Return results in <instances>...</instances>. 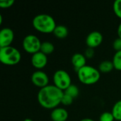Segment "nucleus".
<instances>
[{
	"mask_svg": "<svg viewBox=\"0 0 121 121\" xmlns=\"http://www.w3.org/2000/svg\"><path fill=\"white\" fill-rule=\"evenodd\" d=\"M31 82L35 86L43 89L49 85V77L45 72L37 70L32 74Z\"/></svg>",
	"mask_w": 121,
	"mask_h": 121,
	"instance_id": "nucleus-7",
	"label": "nucleus"
},
{
	"mask_svg": "<svg viewBox=\"0 0 121 121\" xmlns=\"http://www.w3.org/2000/svg\"><path fill=\"white\" fill-rule=\"evenodd\" d=\"M53 82L56 87L65 91L72 84V79L67 72L63 69H59L53 74Z\"/></svg>",
	"mask_w": 121,
	"mask_h": 121,
	"instance_id": "nucleus-5",
	"label": "nucleus"
},
{
	"mask_svg": "<svg viewBox=\"0 0 121 121\" xmlns=\"http://www.w3.org/2000/svg\"><path fill=\"white\" fill-rule=\"evenodd\" d=\"M23 121H33L32 119H30V118H26L25 120Z\"/></svg>",
	"mask_w": 121,
	"mask_h": 121,
	"instance_id": "nucleus-27",
	"label": "nucleus"
},
{
	"mask_svg": "<svg viewBox=\"0 0 121 121\" xmlns=\"http://www.w3.org/2000/svg\"><path fill=\"white\" fill-rule=\"evenodd\" d=\"M113 11L115 14L119 18H121V0H116L113 3Z\"/></svg>",
	"mask_w": 121,
	"mask_h": 121,
	"instance_id": "nucleus-19",
	"label": "nucleus"
},
{
	"mask_svg": "<svg viewBox=\"0 0 121 121\" xmlns=\"http://www.w3.org/2000/svg\"><path fill=\"white\" fill-rule=\"evenodd\" d=\"M71 62L74 67V69L77 72V71L84 67L86 62V58L84 55L82 53H75L72 55L71 59Z\"/></svg>",
	"mask_w": 121,
	"mask_h": 121,
	"instance_id": "nucleus-12",
	"label": "nucleus"
},
{
	"mask_svg": "<svg viewBox=\"0 0 121 121\" xmlns=\"http://www.w3.org/2000/svg\"><path fill=\"white\" fill-rule=\"evenodd\" d=\"M69 33V30L67 27H66L64 25H58L56 26L53 31V34L55 37L62 39L66 38L68 35Z\"/></svg>",
	"mask_w": 121,
	"mask_h": 121,
	"instance_id": "nucleus-13",
	"label": "nucleus"
},
{
	"mask_svg": "<svg viewBox=\"0 0 121 121\" xmlns=\"http://www.w3.org/2000/svg\"><path fill=\"white\" fill-rule=\"evenodd\" d=\"M115 120L118 121H121V100L117 101L112 108L111 111Z\"/></svg>",
	"mask_w": 121,
	"mask_h": 121,
	"instance_id": "nucleus-16",
	"label": "nucleus"
},
{
	"mask_svg": "<svg viewBox=\"0 0 121 121\" xmlns=\"http://www.w3.org/2000/svg\"><path fill=\"white\" fill-rule=\"evenodd\" d=\"M112 62L113 63L114 69L121 71V51L116 52L115 53Z\"/></svg>",
	"mask_w": 121,
	"mask_h": 121,
	"instance_id": "nucleus-18",
	"label": "nucleus"
},
{
	"mask_svg": "<svg viewBox=\"0 0 121 121\" xmlns=\"http://www.w3.org/2000/svg\"><path fill=\"white\" fill-rule=\"evenodd\" d=\"M86 57V58H92L94 55V50L93 48H88L85 52H84V54Z\"/></svg>",
	"mask_w": 121,
	"mask_h": 121,
	"instance_id": "nucleus-24",
	"label": "nucleus"
},
{
	"mask_svg": "<svg viewBox=\"0 0 121 121\" xmlns=\"http://www.w3.org/2000/svg\"><path fill=\"white\" fill-rule=\"evenodd\" d=\"M114 69L113 63L110 60H104L99 65V70L102 73H108Z\"/></svg>",
	"mask_w": 121,
	"mask_h": 121,
	"instance_id": "nucleus-14",
	"label": "nucleus"
},
{
	"mask_svg": "<svg viewBox=\"0 0 121 121\" xmlns=\"http://www.w3.org/2000/svg\"><path fill=\"white\" fill-rule=\"evenodd\" d=\"M80 121H94L93 119H91V118H84V119H82Z\"/></svg>",
	"mask_w": 121,
	"mask_h": 121,
	"instance_id": "nucleus-26",
	"label": "nucleus"
},
{
	"mask_svg": "<svg viewBox=\"0 0 121 121\" xmlns=\"http://www.w3.org/2000/svg\"><path fill=\"white\" fill-rule=\"evenodd\" d=\"M73 101H74V99L72 96L64 93V96L62 97L61 104H62L65 106H69L73 103Z\"/></svg>",
	"mask_w": 121,
	"mask_h": 121,
	"instance_id": "nucleus-21",
	"label": "nucleus"
},
{
	"mask_svg": "<svg viewBox=\"0 0 121 121\" xmlns=\"http://www.w3.org/2000/svg\"><path fill=\"white\" fill-rule=\"evenodd\" d=\"M21 59L20 51L14 47L9 46L0 48V61L5 65H17Z\"/></svg>",
	"mask_w": 121,
	"mask_h": 121,
	"instance_id": "nucleus-4",
	"label": "nucleus"
},
{
	"mask_svg": "<svg viewBox=\"0 0 121 121\" xmlns=\"http://www.w3.org/2000/svg\"><path fill=\"white\" fill-rule=\"evenodd\" d=\"M68 116L69 113L66 109L58 107L53 109L50 114V118L52 121H66Z\"/></svg>",
	"mask_w": 121,
	"mask_h": 121,
	"instance_id": "nucleus-11",
	"label": "nucleus"
},
{
	"mask_svg": "<svg viewBox=\"0 0 121 121\" xmlns=\"http://www.w3.org/2000/svg\"><path fill=\"white\" fill-rule=\"evenodd\" d=\"M65 94H68L70 96H72L74 99L75 98H77L79 94V89L78 88L77 86H76L75 84H72L65 91H64Z\"/></svg>",
	"mask_w": 121,
	"mask_h": 121,
	"instance_id": "nucleus-17",
	"label": "nucleus"
},
{
	"mask_svg": "<svg viewBox=\"0 0 121 121\" xmlns=\"http://www.w3.org/2000/svg\"><path fill=\"white\" fill-rule=\"evenodd\" d=\"M15 3L14 0H1L0 1V7L1 9H8L13 5Z\"/></svg>",
	"mask_w": 121,
	"mask_h": 121,
	"instance_id": "nucleus-22",
	"label": "nucleus"
},
{
	"mask_svg": "<svg viewBox=\"0 0 121 121\" xmlns=\"http://www.w3.org/2000/svg\"><path fill=\"white\" fill-rule=\"evenodd\" d=\"M40 40L35 35L29 34L26 35L23 40V48L24 50L29 54H35L40 51L41 48Z\"/></svg>",
	"mask_w": 121,
	"mask_h": 121,
	"instance_id": "nucleus-6",
	"label": "nucleus"
},
{
	"mask_svg": "<svg viewBox=\"0 0 121 121\" xmlns=\"http://www.w3.org/2000/svg\"><path fill=\"white\" fill-rule=\"evenodd\" d=\"M55 50V46L54 45L49 41H45L43 42L41 44L40 48V52L44 53L45 55H50Z\"/></svg>",
	"mask_w": 121,
	"mask_h": 121,
	"instance_id": "nucleus-15",
	"label": "nucleus"
},
{
	"mask_svg": "<svg viewBox=\"0 0 121 121\" xmlns=\"http://www.w3.org/2000/svg\"><path fill=\"white\" fill-rule=\"evenodd\" d=\"M14 39L13 31L10 28H4L0 31V48L11 46Z\"/></svg>",
	"mask_w": 121,
	"mask_h": 121,
	"instance_id": "nucleus-8",
	"label": "nucleus"
},
{
	"mask_svg": "<svg viewBox=\"0 0 121 121\" xmlns=\"http://www.w3.org/2000/svg\"><path fill=\"white\" fill-rule=\"evenodd\" d=\"M77 77L79 80L84 84L91 85L99 82L101 74L99 69L90 66L85 65L77 71Z\"/></svg>",
	"mask_w": 121,
	"mask_h": 121,
	"instance_id": "nucleus-3",
	"label": "nucleus"
},
{
	"mask_svg": "<svg viewBox=\"0 0 121 121\" xmlns=\"http://www.w3.org/2000/svg\"><path fill=\"white\" fill-rule=\"evenodd\" d=\"M64 91L55 85H48L40 89L38 93V101L39 104L46 109H55L61 104Z\"/></svg>",
	"mask_w": 121,
	"mask_h": 121,
	"instance_id": "nucleus-1",
	"label": "nucleus"
},
{
	"mask_svg": "<svg viewBox=\"0 0 121 121\" xmlns=\"http://www.w3.org/2000/svg\"><path fill=\"white\" fill-rule=\"evenodd\" d=\"M31 64L32 65L38 70L43 69L48 64V57L47 55L43 53L42 52H36L32 55L31 57Z\"/></svg>",
	"mask_w": 121,
	"mask_h": 121,
	"instance_id": "nucleus-10",
	"label": "nucleus"
},
{
	"mask_svg": "<svg viewBox=\"0 0 121 121\" xmlns=\"http://www.w3.org/2000/svg\"><path fill=\"white\" fill-rule=\"evenodd\" d=\"M104 37L101 33L99 31H92L88 34L86 38V44L89 48L99 47L103 42Z\"/></svg>",
	"mask_w": 121,
	"mask_h": 121,
	"instance_id": "nucleus-9",
	"label": "nucleus"
},
{
	"mask_svg": "<svg viewBox=\"0 0 121 121\" xmlns=\"http://www.w3.org/2000/svg\"><path fill=\"white\" fill-rule=\"evenodd\" d=\"M115 118L111 112H104L103 113L99 118V121H114Z\"/></svg>",
	"mask_w": 121,
	"mask_h": 121,
	"instance_id": "nucleus-20",
	"label": "nucleus"
},
{
	"mask_svg": "<svg viewBox=\"0 0 121 121\" xmlns=\"http://www.w3.org/2000/svg\"><path fill=\"white\" fill-rule=\"evenodd\" d=\"M33 26L38 32L43 33H53L57 25L52 16L45 13L35 16L33 19Z\"/></svg>",
	"mask_w": 121,
	"mask_h": 121,
	"instance_id": "nucleus-2",
	"label": "nucleus"
},
{
	"mask_svg": "<svg viewBox=\"0 0 121 121\" xmlns=\"http://www.w3.org/2000/svg\"><path fill=\"white\" fill-rule=\"evenodd\" d=\"M117 33H118V38H121V23L119 24L118 27V30H117Z\"/></svg>",
	"mask_w": 121,
	"mask_h": 121,
	"instance_id": "nucleus-25",
	"label": "nucleus"
},
{
	"mask_svg": "<svg viewBox=\"0 0 121 121\" xmlns=\"http://www.w3.org/2000/svg\"><path fill=\"white\" fill-rule=\"evenodd\" d=\"M113 49L116 52L121 51V38H116L113 41Z\"/></svg>",
	"mask_w": 121,
	"mask_h": 121,
	"instance_id": "nucleus-23",
	"label": "nucleus"
}]
</instances>
